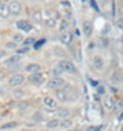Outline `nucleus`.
<instances>
[{"label":"nucleus","instance_id":"f3484780","mask_svg":"<svg viewBox=\"0 0 123 131\" xmlns=\"http://www.w3.org/2000/svg\"><path fill=\"white\" fill-rule=\"evenodd\" d=\"M82 32L86 37H90L93 35V25H91L90 21H83V25H82Z\"/></svg>","mask_w":123,"mask_h":131},{"label":"nucleus","instance_id":"de8ad7c7","mask_svg":"<svg viewBox=\"0 0 123 131\" xmlns=\"http://www.w3.org/2000/svg\"><path fill=\"white\" fill-rule=\"evenodd\" d=\"M43 131H51V130H47V128H46V130H43Z\"/></svg>","mask_w":123,"mask_h":131},{"label":"nucleus","instance_id":"6ab92c4d","mask_svg":"<svg viewBox=\"0 0 123 131\" xmlns=\"http://www.w3.org/2000/svg\"><path fill=\"white\" fill-rule=\"evenodd\" d=\"M59 122H61L59 119L53 117V119H50L47 123H46V128H47V130H55V128H59Z\"/></svg>","mask_w":123,"mask_h":131},{"label":"nucleus","instance_id":"473e14b6","mask_svg":"<svg viewBox=\"0 0 123 131\" xmlns=\"http://www.w3.org/2000/svg\"><path fill=\"white\" fill-rule=\"evenodd\" d=\"M29 102L28 101H21L18 105H17V109H18V111H26L28 108H29Z\"/></svg>","mask_w":123,"mask_h":131},{"label":"nucleus","instance_id":"79ce46f5","mask_svg":"<svg viewBox=\"0 0 123 131\" xmlns=\"http://www.w3.org/2000/svg\"><path fill=\"white\" fill-rule=\"evenodd\" d=\"M2 2H3V3H6V4H8V3L11 2V0H2Z\"/></svg>","mask_w":123,"mask_h":131},{"label":"nucleus","instance_id":"cd10ccee","mask_svg":"<svg viewBox=\"0 0 123 131\" xmlns=\"http://www.w3.org/2000/svg\"><path fill=\"white\" fill-rule=\"evenodd\" d=\"M29 51H30V47H25V46H21V47H18L15 50V54H18V55H26V54H29Z\"/></svg>","mask_w":123,"mask_h":131},{"label":"nucleus","instance_id":"a211bd4d","mask_svg":"<svg viewBox=\"0 0 123 131\" xmlns=\"http://www.w3.org/2000/svg\"><path fill=\"white\" fill-rule=\"evenodd\" d=\"M122 111H123V97L115 95V106H114V112H115V115L120 113Z\"/></svg>","mask_w":123,"mask_h":131},{"label":"nucleus","instance_id":"4c0bfd02","mask_svg":"<svg viewBox=\"0 0 123 131\" xmlns=\"http://www.w3.org/2000/svg\"><path fill=\"white\" fill-rule=\"evenodd\" d=\"M116 24H118V28L119 29H123V18H119V19H116Z\"/></svg>","mask_w":123,"mask_h":131},{"label":"nucleus","instance_id":"c03bdc74","mask_svg":"<svg viewBox=\"0 0 123 131\" xmlns=\"http://www.w3.org/2000/svg\"><path fill=\"white\" fill-rule=\"evenodd\" d=\"M0 76H4V73H3V72H0Z\"/></svg>","mask_w":123,"mask_h":131},{"label":"nucleus","instance_id":"9b49d317","mask_svg":"<svg viewBox=\"0 0 123 131\" xmlns=\"http://www.w3.org/2000/svg\"><path fill=\"white\" fill-rule=\"evenodd\" d=\"M102 106L105 111L108 112H114V106H115V95L107 94L102 97Z\"/></svg>","mask_w":123,"mask_h":131},{"label":"nucleus","instance_id":"c85d7f7f","mask_svg":"<svg viewBox=\"0 0 123 131\" xmlns=\"http://www.w3.org/2000/svg\"><path fill=\"white\" fill-rule=\"evenodd\" d=\"M35 41H36V39L32 37V36H29V37L24 39V41H22V44H21V46H25V47H33Z\"/></svg>","mask_w":123,"mask_h":131},{"label":"nucleus","instance_id":"20e7f679","mask_svg":"<svg viewBox=\"0 0 123 131\" xmlns=\"http://www.w3.org/2000/svg\"><path fill=\"white\" fill-rule=\"evenodd\" d=\"M25 81H26V76L24 75V73H19V72L18 73H13V75L8 77V86L15 88V87L22 86Z\"/></svg>","mask_w":123,"mask_h":131},{"label":"nucleus","instance_id":"1a4fd4ad","mask_svg":"<svg viewBox=\"0 0 123 131\" xmlns=\"http://www.w3.org/2000/svg\"><path fill=\"white\" fill-rule=\"evenodd\" d=\"M73 37H75V35H73L71 30H65L59 35V43L64 46V47H66V46L69 47V46H72V43H73Z\"/></svg>","mask_w":123,"mask_h":131},{"label":"nucleus","instance_id":"8fccbe9b","mask_svg":"<svg viewBox=\"0 0 123 131\" xmlns=\"http://www.w3.org/2000/svg\"><path fill=\"white\" fill-rule=\"evenodd\" d=\"M122 4H123V0H122Z\"/></svg>","mask_w":123,"mask_h":131},{"label":"nucleus","instance_id":"7c9ffc66","mask_svg":"<svg viewBox=\"0 0 123 131\" xmlns=\"http://www.w3.org/2000/svg\"><path fill=\"white\" fill-rule=\"evenodd\" d=\"M62 73H64V72H62V69L59 68L58 65H54V66H53V68H51V77H57V76H61Z\"/></svg>","mask_w":123,"mask_h":131},{"label":"nucleus","instance_id":"b1692460","mask_svg":"<svg viewBox=\"0 0 123 131\" xmlns=\"http://www.w3.org/2000/svg\"><path fill=\"white\" fill-rule=\"evenodd\" d=\"M73 126V122L71 119H62L59 122V128L61 130H68V128H72Z\"/></svg>","mask_w":123,"mask_h":131},{"label":"nucleus","instance_id":"5701e85b","mask_svg":"<svg viewBox=\"0 0 123 131\" xmlns=\"http://www.w3.org/2000/svg\"><path fill=\"white\" fill-rule=\"evenodd\" d=\"M10 15V8H8V4H6V3H3L2 7H0V18L3 19H7Z\"/></svg>","mask_w":123,"mask_h":131},{"label":"nucleus","instance_id":"0eeeda50","mask_svg":"<svg viewBox=\"0 0 123 131\" xmlns=\"http://www.w3.org/2000/svg\"><path fill=\"white\" fill-rule=\"evenodd\" d=\"M15 26L19 32H24V33H29L33 29V24L29 19H18L15 22Z\"/></svg>","mask_w":123,"mask_h":131},{"label":"nucleus","instance_id":"9d476101","mask_svg":"<svg viewBox=\"0 0 123 131\" xmlns=\"http://www.w3.org/2000/svg\"><path fill=\"white\" fill-rule=\"evenodd\" d=\"M21 58L22 57L18 54H11V55L7 57V58H4V65L7 68H17L21 63Z\"/></svg>","mask_w":123,"mask_h":131},{"label":"nucleus","instance_id":"a18cd8bd","mask_svg":"<svg viewBox=\"0 0 123 131\" xmlns=\"http://www.w3.org/2000/svg\"><path fill=\"white\" fill-rule=\"evenodd\" d=\"M2 4H3V2H2V0H0V7H2Z\"/></svg>","mask_w":123,"mask_h":131},{"label":"nucleus","instance_id":"58836bf2","mask_svg":"<svg viewBox=\"0 0 123 131\" xmlns=\"http://www.w3.org/2000/svg\"><path fill=\"white\" fill-rule=\"evenodd\" d=\"M61 6H64V7H68V8H71V3H69V2H66V0H61Z\"/></svg>","mask_w":123,"mask_h":131},{"label":"nucleus","instance_id":"e433bc0d","mask_svg":"<svg viewBox=\"0 0 123 131\" xmlns=\"http://www.w3.org/2000/svg\"><path fill=\"white\" fill-rule=\"evenodd\" d=\"M89 83H90V86H91V87H94V88H96L98 84H100L97 80H93V79H89Z\"/></svg>","mask_w":123,"mask_h":131},{"label":"nucleus","instance_id":"bb28decb","mask_svg":"<svg viewBox=\"0 0 123 131\" xmlns=\"http://www.w3.org/2000/svg\"><path fill=\"white\" fill-rule=\"evenodd\" d=\"M68 28H69V21L66 19V18H62L61 19V24H59V26H58L59 32L62 33V32H65V30H69Z\"/></svg>","mask_w":123,"mask_h":131},{"label":"nucleus","instance_id":"3c124183","mask_svg":"<svg viewBox=\"0 0 123 131\" xmlns=\"http://www.w3.org/2000/svg\"><path fill=\"white\" fill-rule=\"evenodd\" d=\"M122 32H123V29H122Z\"/></svg>","mask_w":123,"mask_h":131},{"label":"nucleus","instance_id":"dca6fc26","mask_svg":"<svg viewBox=\"0 0 123 131\" xmlns=\"http://www.w3.org/2000/svg\"><path fill=\"white\" fill-rule=\"evenodd\" d=\"M111 81H112V84H115V86H118V84H120L122 81H123V77H122L120 69H115L114 72H112Z\"/></svg>","mask_w":123,"mask_h":131},{"label":"nucleus","instance_id":"39448f33","mask_svg":"<svg viewBox=\"0 0 123 131\" xmlns=\"http://www.w3.org/2000/svg\"><path fill=\"white\" fill-rule=\"evenodd\" d=\"M47 88L48 90H57V88H61V87H64L65 84H66V81L65 79L62 76H57V77H50V79L47 80Z\"/></svg>","mask_w":123,"mask_h":131},{"label":"nucleus","instance_id":"aec40b11","mask_svg":"<svg viewBox=\"0 0 123 131\" xmlns=\"http://www.w3.org/2000/svg\"><path fill=\"white\" fill-rule=\"evenodd\" d=\"M53 51H54V55L55 57H59L61 59H65L66 55H68V52L64 47H59V46H55L54 48H53Z\"/></svg>","mask_w":123,"mask_h":131},{"label":"nucleus","instance_id":"2eb2a0df","mask_svg":"<svg viewBox=\"0 0 123 131\" xmlns=\"http://www.w3.org/2000/svg\"><path fill=\"white\" fill-rule=\"evenodd\" d=\"M24 70L29 75V73H36V72H42V65L39 62H29L25 65Z\"/></svg>","mask_w":123,"mask_h":131},{"label":"nucleus","instance_id":"2f4dec72","mask_svg":"<svg viewBox=\"0 0 123 131\" xmlns=\"http://www.w3.org/2000/svg\"><path fill=\"white\" fill-rule=\"evenodd\" d=\"M47 43V40L46 39H37L36 41H35V44H33V50H40L43 46Z\"/></svg>","mask_w":123,"mask_h":131},{"label":"nucleus","instance_id":"f257e3e1","mask_svg":"<svg viewBox=\"0 0 123 131\" xmlns=\"http://www.w3.org/2000/svg\"><path fill=\"white\" fill-rule=\"evenodd\" d=\"M72 93H73V88H72L71 86H66V84H65L64 87L54 90V98L57 100V102H61V104H66V102L71 101Z\"/></svg>","mask_w":123,"mask_h":131},{"label":"nucleus","instance_id":"423d86ee","mask_svg":"<svg viewBox=\"0 0 123 131\" xmlns=\"http://www.w3.org/2000/svg\"><path fill=\"white\" fill-rule=\"evenodd\" d=\"M91 66H93V69L96 70V72H102L105 69V59L104 57L101 55H93V58H91Z\"/></svg>","mask_w":123,"mask_h":131},{"label":"nucleus","instance_id":"412c9836","mask_svg":"<svg viewBox=\"0 0 123 131\" xmlns=\"http://www.w3.org/2000/svg\"><path fill=\"white\" fill-rule=\"evenodd\" d=\"M43 24H44L46 28H48V29H54V28L57 26V17L46 18V19H43Z\"/></svg>","mask_w":123,"mask_h":131},{"label":"nucleus","instance_id":"09e8293b","mask_svg":"<svg viewBox=\"0 0 123 131\" xmlns=\"http://www.w3.org/2000/svg\"><path fill=\"white\" fill-rule=\"evenodd\" d=\"M0 131H7V130H0Z\"/></svg>","mask_w":123,"mask_h":131},{"label":"nucleus","instance_id":"ddd939ff","mask_svg":"<svg viewBox=\"0 0 123 131\" xmlns=\"http://www.w3.org/2000/svg\"><path fill=\"white\" fill-rule=\"evenodd\" d=\"M30 22L35 24V25H40L43 24V14H42V10L35 8L32 13H30Z\"/></svg>","mask_w":123,"mask_h":131},{"label":"nucleus","instance_id":"f8f14e48","mask_svg":"<svg viewBox=\"0 0 123 131\" xmlns=\"http://www.w3.org/2000/svg\"><path fill=\"white\" fill-rule=\"evenodd\" d=\"M54 113H55V117L59 119V120H62V119H69V117H71V115H72L71 109L66 108V106H61V108H57V109L54 111Z\"/></svg>","mask_w":123,"mask_h":131},{"label":"nucleus","instance_id":"c756f323","mask_svg":"<svg viewBox=\"0 0 123 131\" xmlns=\"http://www.w3.org/2000/svg\"><path fill=\"white\" fill-rule=\"evenodd\" d=\"M11 41H13V43H15V44H22V41H24V35H22V33H14Z\"/></svg>","mask_w":123,"mask_h":131},{"label":"nucleus","instance_id":"a19ab883","mask_svg":"<svg viewBox=\"0 0 123 131\" xmlns=\"http://www.w3.org/2000/svg\"><path fill=\"white\" fill-rule=\"evenodd\" d=\"M19 131H32V130H30V128H21Z\"/></svg>","mask_w":123,"mask_h":131},{"label":"nucleus","instance_id":"7ed1b4c3","mask_svg":"<svg viewBox=\"0 0 123 131\" xmlns=\"http://www.w3.org/2000/svg\"><path fill=\"white\" fill-rule=\"evenodd\" d=\"M26 81L30 83L32 86H36L39 87L42 84L46 83V77H44V73L43 72H36V73H29L26 76Z\"/></svg>","mask_w":123,"mask_h":131},{"label":"nucleus","instance_id":"f03ea898","mask_svg":"<svg viewBox=\"0 0 123 131\" xmlns=\"http://www.w3.org/2000/svg\"><path fill=\"white\" fill-rule=\"evenodd\" d=\"M57 65L59 68L62 69V72L64 73H69V75H75L76 72H78V69H76V65L75 62H72L71 59L65 58V59H59Z\"/></svg>","mask_w":123,"mask_h":131},{"label":"nucleus","instance_id":"49530a36","mask_svg":"<svg viewBox=\"0 0 123 131\" xmlns=\"http://www.w3.org/2000/svg\"><path fill=\"white\" fill-rule=\"evenodd\" d=\"M120 131H123V124H122V127H120Z\"/></svg>","mask_w":123,"mask_h":131},{"label":"nucleus","instance_id":"ea45409f","mask_svg":"<svg viewBox=\"0 0 123 131\" xmlns=\"http://www.w3.org/2000/svg\"><path fill=\"white\" fill-rule=\"evenodd\" d=\"M116 119H118V122H119V123H122V122H123V111H122L120 113H118V115H116Z\"/></svg>","mask_w":123,"mask_h":131},{"label":"nucleus","instance_id":"4468645a","mask_svg":"<svg viewBox=\"0 0 123 131\" xmlns=\"http://www.w3.org/2000/svg\"><path fill=\"white\" fill-rule=\"evenodd\" d=\"M43 105L50 111H54L57 108V100H55L53 95H44L43 97Z\"/></svg>","mask_w":123,"mask_h":131},{"label":"nucleus","instance_id":"72a5a7b5","mask_svg":"<svg viewBox=\"0 0 123 131\" xmlns=\"http://www.w3.org/2000/svg\"><path fill=\"white\" fill-rule=\"evenodd\" d=\"M89 4H90V7L94 10V11H97V13L100 11V7H98V4H97L96 0H89Z\"/></svg>","mask_w":123,"mask_h":131},{"label":"nucleus","instance_id":"6e6552de","mask_svg":"<svg viewBox=\"0 0 123 131\" xmlns=\"http://www.w3.org/2000/svg\"><path fill=\"white\" fill-rule=\"evenodd\" d=\"M8 8H10V15L13 17H18L22 14V4L18 0H11L8 3Z\"/></svg>","mask_w":123,"mask_h":131},{"label":"nucleus","instance_id":"37998d69","mask_svg":"<svg viewBox=\"0 0 123 131\" xmlns=\"http://www.w3.org/2000/svg\"><path fill=\"white\" fill-rule=\"evenodd\" d=\"M62 131H73L72 128H68V130H62Z\"/></svg>","mask_w":123,"mask_h":131},{"label":"nucleus","instance_id":"a878e982","mask_svg":"<svg viewBox=\"0 0 123 131\" xmlns=\"http://www.w3.org/2000/svg\"><path fill=\"white\" fill-rule=\"evenodd\" d=\"M96 95H98V97H104V95H107V87L104 86V84H98V86L96 87Z\"/></svg>","mask_w":123,"mask_h":131},{"label":"nucleus","instance_id":"603ef678","mask_svg":"<svg viewBox=\"0 0 123 131\" xmlns=\"http://www.w3.org/2000/svg\"><path fill=\"white\" fill-rule=\"evenodd\" d=\"M87 2H89V0H87Z\"/></svg>","mask_w":123,"mask_h":131},{"label":"nucleus","instance_id":"c9c22d12","mask_svg":"<svg viewBox=\"0 0 123 131\" xmlns=\"http://www.w3.org/2000/svg\"><path fill=\"white\" fill-rule=\"evenodd\" d=\"M8 57V52H7V50H0V61L2 59H4Z\"/></svg>","mask_w":123,"mask_h":131},{"label":"nucleus","instance_id":"393cba45","mask_svg":"<svg viewBox=\"0 0 123 131\" xmlns=\"http://www.w3.org/2000/svg\"><path fill=\"white\" fill-rule=\"evenodd\" d=\"M104 128H105L104 124H90L84 128V131H104Z\"/></svg>","mask_w":123,"mask_h":131},{"label":"nucleus","instance_id":"4be33fe9","mask_svg":"<svg viewBox=\"0 0 123 131\" xmlns=\"http://www.w3.org/2000/svg\"><path fill=\"white\" fill-rule=\"evenodd\" d=\"M17 127H19V123H18V122H6V123H3V124L0 126V130H7V131H10V130L17 128Z\"/></svg>","mask_w":123,"mask_h":131},{"label":"nucleus","instance_id":"f704fd0d","mask_svg":"<svg viewBox=\"0 0 123 131\" xmlns=\"http://www.w3.org/2000/svg\"><path fill=\"white\" fill-rule=\"evenodd\" d=\"M6 47L8 48V50H14V51H15L17 48H18V44H15V43H13V41H10V43L6 44Z\"/></svg>","mask_w":123,"mask_h":131}]
</instances>
